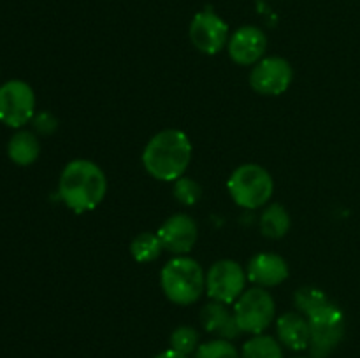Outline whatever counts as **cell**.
<instances>
[{"instance_id":"6da1fadb","label":"cell","mask_w":360,"mask_h":358,"mask_svg":"<svg viewBox=\"0 0 360 358\" xmlns=\"http://www.w3.org/2000/svg\"><path fill=\"white\" fill-rule=\"evenodd\" d=\"M108 192V179L102 168L90 160H72L62 171L58 193L74 213L94 211Z\"/></svg>"},{"instance_id":"7a4b0ae2","label":"cell","mask_w":360,"mask_h":358,"mask_svg":"<svg viewBox=\"0 0 360 358\" xmlns=\"http://www.w3.org/2000/svg\"><path fill=\"white\" fill-rule=\"evenodd\" d=\"M192 160V142L181 130H162L148 140L143 151V165L158 181L183 178Z\"/></svg>"},{"instance_id":"3957f363","label":"cell","mask_w":360,"mask_h":358,"mask_svg":"<svg viewBox=\"0 0 360 358\" xmlns=\"http://www.w3.org/2000/svg\"><path fill=\"white\" fill-rule=\"evenodd\" d=\"M160 284L165 297L178 305H190L206 290V274L199 262L188 256H176L162 269Z\"/></svg>"},{"instance_id":"277c9868","label":"cell","mask_w":360,"mask_h":358,"mask_svg":"<svg viewBox=\"0 0 360 358\" xmlns=\"http://www.w3.org/2000/svg\"><path fill=\"white\" fill-rule=\"evenodd\" d=\"M229 193L239 207L259 209L273 195L274 183L269 172L257 164H245L236 168L227 183Z\"/></svg>"},{"instance_id":"5b68a950","label":"cell","mask_w":360,"mask_h":358,"mask_svg":"<svg viewBox=\"0 0 360 358\" xmlns=\"http://www.w3.org/2000/svg\"><path fill=\"white\" fill-rule=\"evenodd\" d=\"M311 358H327L345 336V316L333 302L308 316Z\"/></svg>"},{"instance_id":"8992f818","label":"cell","mask_w":360,"mask_h":358,"mask_svg":"<svg viewBox=\"0 0 360 358\" xmlns=\"http://www.w3.org/2000/svg\"><path fill=\"white\" fill-rule=\"evenodd\" d=\"M276 305L269 291L264 288H250L234 302V316L241 332L259 336L273 323Z\"/></svg>"},{"instance_id":"52a82bcc","label":"cell","mask_w":360,"mask_h":358,"mask_svg":"<svg viewBox=\"0 0 360 358\" xmlns=\"http://www.w3.org/2000/svg\"><path fill=\"white\" fill-rule=\"evenodd\" d=\"M35 95L25 81L13 79L0 86V121L20 128L34 118Z\"/></svg>"},{"instance_id":"ba28073f","label":"cell","mask_w":360,"mask_h":358,"mask_svg":"<svg viewBox=\"0 0 360 358\" xmlns=\"http://www.w3.org/2000/svg\"><path fill=\"white\" fill-rule=\"evenodd\" d=\"M246 274L234 260H218L206 274V293L221 304H232L245 291Z\"/></svg>"},{"instance_id":"9c48e42d","label":"cell","mask_w":360,"mask_h":358,"mask_svg":"<svg viewBox=\"0 0 360 358\" xmlns=\"http://www.w3.org/2000/svg\"><path fill=\"white\" fill-rule=\"evenodd\" d=\"M190 41L204 55H217L229 41V25L214 11L204 9L190 23Z\"/></svg>"},{"instance_id":"30bf717a","label":"cell","mask_w":360,"mask_h":358,"mask_svg":"<svg viewBox=\"0 0 360 358\" xmlns=\"http://www.w3.org/2000/svg\"><path fill=\"white\" fill-rule=\"evenodd\" d=\"M294 77L290 63L280 56H267L257 62L250 74V84L260 95H281Z\"/></svg>"},{"instance_id":"8fae6325","label":"cell","mask_w":360,"mask_h":358,"mask_svg":"<svg viewBox=\"0 0 360 358\" xmlns=\"http://www.w3.org/2000/svg\"><path fill=\"white\" fill-rule=\"evenodd\" d=\"M197 234L199 232H197L193 218L183 213L165 220L158 230V237H160L164 249L176 253V255H185V253L192 251L197 242Z\"/></svg>"},{"instance_id":"7c38bea8","label":"cell","mask_w":360,"mask_h":358,"mask_svg":"<svg viewBox=\"0 0 360 358\" xmlns=\"http://www.w3.org/2000/svg\"><path fill=\"white\" fill-rule=\"evenodd\" d=\"M267 49V37L259 27L238 28L229 39V55L239 65H252L264 56Z\"/></svg>"},{"instance_id":"4fadbf2b","label":"cell","mask_w":360,"mask_h":358,"mask_svg":"<svg viewBox=\"0 0 360 358\" xmlns=\"http://www.w3.org/2000/svg\"><path fill=\"white\" fill-rule=\"evenodd\" d=\"M246 277L260 288L278 286L288 277V265L280 255L260 253L248 262Z\"/></svg>"},{"instance_id":"5bb4252c","label":"cell","mask_w":360,"mask_h":358,"mask_svg":"<svg viewBox=\"0 0 360 358\" xmlns=\"http://www.w3.org/2000/svg\"><path fill=\"white\" fill-rule=\"evenodd\" d=\"M200 323H202L204 330L210 333H214L218 339H234L241 333L238 321H236L234 312L227 309V304L221 302H210L200 311Z\"/></svg>"},{"instance_id":"9a60e30c","label":"cell","mask_w":360,"mask_h":358,"mask_svg":"<svg viewBox=\"0 0 360 358\" xmlns=\"http://www.w3.org/2000/svg\"><path fill=\"white\" fill-rule=\"evenodd\" d=\"M278 339L283 346L294 351H304L309 347V323L304 314L285 312L276 319Z\"/></svg>"},{"instance_id":"2e32d148","label":"cell","mask_w":360,"mask_h":358,"mask_svg":"<svg viewBox=\"0 0 360 358\" xmlns=\"http://www.w3.org/2000/svg\"><path fill=\"white\" fill-rule=\"evenodd\" d=\"M41 153V142L35 137V133L27 132V130H20L11 137L9 144H7V154L11 160L16 165H30L34 164Z\"/></svg>"},{"instance_id":"e0dca14e","label":"cell","mask_w":360,"mask_h":358,"mask_svg":"<svg viewBox=\"0 0 360 358\" xmlns=\"http://www.w3.org/2000/svg\"><path fill=\"white\" fill-rule=\"evenodd\" d=\"M290 228V214L283 206L273 204L260 216V232L269 239H281Z\"/></svg>"},{"instance_id":"ac0fdd59","label":"cell","mask_w":360,"mask_h":358,"mask_svg":"<svg viewBox=\"0 0 360 358\" xmlns=\"http://www.w3.org/2000/svg\"><path fill=\"white\" fill-rule=\"evenodd\" d=\"M162 251H164V246H162L160 237L158 234H151V232H143V234L136 235L130 244L132 258L139 263L153 262L160 256Z\"/></svg>"},{"instance_id":"d6986e66","label":"cell","mask_w":360,"mask_h":358,"mask_svg":"<svg viewBox=\"0 0 360 358\" xmlns=\"http://www.w3.org/2000/svg\"><path fill=\"white\" fill-rule=\"evenodd\" d=\"M241 358H283V351L274 337L259 333L246 340L241 351Z\"/></svg>"},{"instance_id":"ffe728a7","label":"cell","mask_w":360,"mask_h":358,"mask_svg":"<svg viewBox=\"0 0 360 358\" xmlns=\"http://www.w3.org/2000/svg\"><path fill=\"white\" fill-rule=\"evenodd\" d=\"M294 302L295 305H297L299 311H301V314H304L306 318H308L309 314L319 311L320 307L329 304L330 300L327 298V295L323 293L322 290H319V288L304 286V288H299V290L295 291Z\"/></svg>"},{"instance_id":"44dd1931","label":"cell","mask_w":360,"mask_h":358,"mask_svg":"<svg viewBox=\"0 0 360 358\" xmlns=\"http://www.w3.org/2000/svg\"><path fill=\"white\" fill-rule=\"evenodd\" d=\"M195 358H241V354L231 340L213 339L197 347Z\"/></svg>"},{"instance_id":"7402d4cb","label":"cell","mask_w":360,"mask_h":358,"mask_svg":"<svg viewBox=\"0 0 360 358\" xmlns=\"http://www.w3.org/2000/svg\"><path fill=\"white\" fill-rule=\"evenodd\" d=\"M169 343H171V350L188 357L190 353H195L197 347H199V333L192 326H178L171 333V340Z\"/></svg>"},{"instance_id":"603a6c76","label":"cell","mask_w":360,"mask_h":358,"mask_svg":"<svg viewBox=\"0 0 360 358\" xmlns=\"http://www.w3.org/2000/svg\"><path fill=\"white\" fill-rule=\"evenodd\" d=\"M174 197L183 206H193L202 197V188L199 183L192 178H179L174 181Z\"/></svg>"},{"instance_id":"cb8c5ba5","label":"cell","mask_w":360,"mask_h":358,"mask_svg":"<svg viewBox=\"0 0 360 358\" xmlns=\"http://www.w3.org/2000/svg\"><path fill=\"white\" fill-rule=\"evenodd\" d=\"M34 126L37 132L51 133L53 130L56 128V119L53 118L51 114H48V112H42V114H39L37 118L34 119Z\"/></svg>"},{"instance_id":"d4e9b609","label":"cell","mask_w":360,"mask_h":358,"mask_svg":"<svg viewBox=\"0 0 360 358\" xmlns=\"http://www.w3.org/2000/svg\"><path fill=\"white\" fill-rule=\"evenodd\" d=\"M155 358H188V357H186V354L178 353V351L174 350H165L162 351V353H158Z\"/></svg>"}]
</instances>
